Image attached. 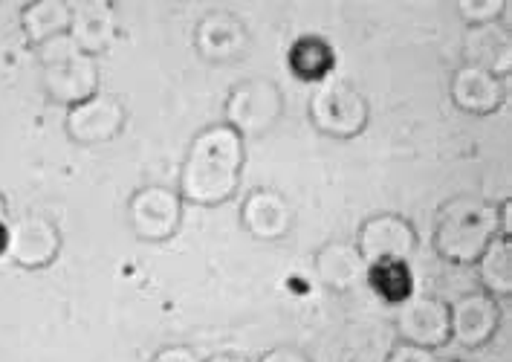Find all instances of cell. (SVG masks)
<instances>
[{
	"label": "cell",
	"instance_id": "cell-1",
	"mask_svg": "<svg viewBox=\"0 0 512 362\" xmlns=\"http://www.w3.org/2000/svg\"><path fill=\"white\" fill-rule=\"evenodd\" d=\"M243 137L229 125H212L191 140L180 174V197L194 206H220L238 192Z\"/></svg>",
	"mask_w": 512,
	"mask_h": 362
},
{
	"label": "cell",
	"instance_id": "cell-2",
	"mask_svg": "<svg viewBox=\"0 0 512 362\" xmlns=\"http://www.w3.org/2000/svg\"><path fill=\"white\" fill-rule=\"evenodd\" d=\"M498 235V206L484 200H452L434 229V250L455 264H475Z\"/></svg>",
	"mask_w": 512,
	"mask_h": 362
},
{
	"label": "cell",
	"instance_id": "cell-3",
	"mask_svg": "<svg viewBox=\"0 0 512 362\" xmlns=\"http://www.w3.org/2000/svg\"><path fill=\"white\" fill-rule=\"evenodd\" d=\"M38 64L44 73V87L58 105H79L99 93V67L96 58L81 53L79 44L64 32L38 44Z\"/></svg>",
	"mask_w": 512,
	"mask_h": 362
},
{
	"label": "cell",
	"instance_id": "cell-4",
	"mask_svg": "<svg viewBox=\"0 0 512 362\" xmlns=\"http://www.w3.org/2000/svg\"><path fill=\"white\" fill-rule=\"evenodd\" d=\"M310 116H313L319 131L330 134V137H339V140H348V137H356L365 131L368 102L348 82L324 79L310 99Z\"/></svg>",
	"mask_w": 512,
	"mask_h": 362
},
{
	"label": "cell",
	"instance_id": "cell-5",
	"mask_svg": "<svg viewBox=\"0 0 512 362\" xmlns=\"http://www.w3.org/2000/svg\"><path fill=\"white\" fill-rule=\"evenodd\" d=\"M359 255L368 267L377 264H408L417 250V232L400 215H374L359 232Z\"/></svg>",
	"mask_w": 512,
	"mask_h": 362
},
{
	"label": "cell",
	"instance_id": "cell-6",
	"mask_svg": "<svg viewBox=\"0 0 512 362\" xmlns=\"http://www.w3.org/2000/svg\"><path fill=\"white\" fill-rule=\"evenodd\" d=\"M281 116V90L264 79L243 82L229 93L226 102V125L238 134H264Z\"/></svg>",
	"mask_w": 512,
	"mask_h": 362
},
{
	"label": "cell",
	"instance_id": "cell-7",
	"mask_svg": "<svg viewBox=\"0 0 512 362\" xmlns=\"http://www.w3.org/2000/svg\"><path fill=\"white\" fill-rule=\"evenodd\" d=\"M183 221V197L162 186H145L131 197V226L148 244L168 241Z\"/></svg>",
	"mask_w": 512,
	"mask_h": 362
},
{
	"label": "cell",
	"instance_id": "cell-8",
	"mask_svg": "<svg viewBox=\"0 0 512 362\" xmlns=\"http://www.w3.org/2000/svg\"><path fill=\"white\" fill-rule=\"evenodd\" d=\"M58 250H61V235L47 218L29 215L24 221L6 226L3 255L24 270H41V267L53 264Z\"/></svg>",
	"mask_w": 512,
	"mask_h": 362
},
{
	"label": "cell",
	"instance_id": "cell-9",
	"mask_svg": "<svg viewBox=\"0 0 512 362\" xmlns=\"http://www.w3.org/2000/svg\"><path fill=\"white\" fill-rule=\"evenodd\" d=\"M397 334L408 345L434 351L449 342V305L434 296H408L397 310Z\"/></svg>",
	"mask_w": 512,
	"mask_h": 362
},
{
	"label": "cell",
	"instance_id": "cell-10",
	"mask_svg": "<svg viewBox=\"0 0 512 362\" xmlns=\"http://www.w3.org/2000/svg\"><path fill=\"white\" fill-rule=\"evenodd\" d=\"M125 125V108L110 93H93L67 111V134L81 145L113 140Z\"/></svg>",
	"mask_w": 512,
	"mask_h": 362
},
{
	"label": "cell",
	"instance_id": "cell-11",
	"mask_svg": "<svg viewBox=\"0 0 512 362\" xmlns=\"http://www.w3.org/2000/svg\"><path fill=\"white\" fill-rule=\"evenodd\" d=\"M501 325L498 302L486 293H463L449 305V339L463 348L486 345Z\"/></svg>",
	"mask_w": 512,
	"mask_h": 362
},
{
	"label": "cell",
	"instance_id": "cell-12",
	"mask_svg": "<svg viewBox=\"0 0 512 362\" xmlns=\"http://www.w3.org/2000/svg\"><path fill=\"white\" fill-rule=\"evenodd\" d=\"M81 53L99 56L116 41V12L105 0H84L70 6V32Z\"/></svg>",
	"mask_w": 512,
	"mask_h": 362
},
{
	"label": "cell",
	"instance_id": "cell-13",
	"mask_svg": "<svg viewBox=\"0 0 512 362\" xmlns=\"http://www.w3.org/2000/svg\"><path fill=\"white\" fill-rule=\"evenodd\" d=\"M241 218L249 235H255L261 241H278L293 226V209L284 195H278L272 189H258L246 197Z\"/></svg>",
	"mask_w": 512,
	"mask_h": 362
},
{
	"label": "cell",
	"instance_id": "cell-14",
	"mask_svg": "<svg viewBox=\"0 0 512 362\" xmlns=\"http://www.w3.org/2000/svg\"><path fill=\"white\" fill-rule=\"evenodd\" d=\"M452 99L466 113H495L504 105V79H495L481 67L463 64L452 76Z\"/></svg>",
	"mask_w": 512,
	"mask_h": 362
},
{
	"label": "cell",
	"instance_id": "cell-15",
	"mask_svg": "<svg viewBox=\"0 0 512 362\" xmlns=\"http://www.w3.org/2000/svg\"><path fill=\"white\" fill-rule=\"evenodd\" d=\"M316 276L324 287L345 293V290H353L356 284L368 281V264L356 247L333 241L316 252Z\"/></svg>",
	"mask_w": 512,
	"mask_h": 362
},
{
	"label": "cell",
	"instance_id": "cell-16",
	"mask_svg": "<svg viewBox=\"0 0 512 362\" xmlns=\"http://www.w3.org/2000/svg\"><path fill=\"white\" fill-rule=\"evenodd\" d=\"M246 47V29L229 12H212L197 27V50L209 61H235Z\"/></svg>",
	"mask_w": 512,
	"mask_h": 362
},
{
	"label": "cell",
	"instance_id": "cell-17",
	"mask_svg": "<svg viewBox=\"0 0 512 362\" xmlns=\"http://www.w3.org/2000/svg\"><path fill=\"white\" fill-rule=\"evenodd\" d=\"M466 50V64L481 67L486 73H492L495 79H504L510 73L512 47L510 32L498 24H484V27H472V32L463 41Z\"/></svg>",
	"mask_w": 512,
	"mask_h": 362
},
{
	"label": "cell",
	"instance_id": "cell-18",
	"mask_svg": "<svg viewBox=\"0 0 512 362\" xmlns=\"http://www.w3.org/2000/svg\"><path fill=\"white\" fill-rule=\"evenodd\" d=\"M21 27L29 41L38 47L55 35L70 32V3L64 0H32L24 6Z\"/></svg>",
	"mask_w": 512,
	"mask_h": 362
},
{
	"label": "cell",
	"instance_id": "cell-19",
	"mask_svg": "<svg viewBox=\"0 0 512 362\" xmlns=\"http://www.w3.org/2000/svg\"><path fill=\"white\" fill-rule=\"evenodd\" d=\"M478 279L484 284L486 296H510L512 293V241L495 235L484 255L475 261Z\"/></svg>",
	"mask_w": 512,
	"mask_h": 362
},
{
	"label": "cell",
	"instance_id": "cell-20",
	"mask_svg": "<svg viewBox=\"0 0 512 362\" xmlns=\"http://www.w3.org/2000/svg\"><path fill=\"white\" fill-rule=\"evenodd\" d=\"M290 67L298 79L304 82H319L330 79V70H333V50L330 44L316 38V35H307L293 44L290 50Z\"/></svg>",
	"mask_w": 512,
	"mask_h": 362
},
{
	"label": "cell",
	"instance_id": "cell-21",
	"mask_svg": "<svg viewBox=\"0 0 512 362\" xmlns=\"http://www.w3.org/2000/svg\"><path fill=\"white\" fill-rule=\"evenodd\" d=\"M368 284L377 290L385 302H397L403 305L408 296H414V276L408 270V264H377L368 267Z\"/></svg>",
	"mask_w": 512,
	"mask_h": 362
},
{
	"label": "cell",
	"instance_id": "cell-22",
	"mask_svg": "<svg viewBox=\"0 0 512 362\" xmlns=\"http://www.w3.org/2000/svg\"><path fill=\"white\" fill-rule=\"evenodd\" d=\"M458 12L472 27H484V24H495L507 12V0H460Z\"/></svg>",
	"mask_w": 512,
	"mask_h": 362
},
{
	"label": "cell",
	"instance_id": "cell-23",
	"mask_svg": "<svg viewBox=\"0 0 512 362\" xmlns=\"http://www.w3.org/2000/svg\"><path fill=\"white\" fill-rule=\"evenodd\" d=\"M388 362H437V357H434V351H429V348H417V345L400 342V345L391 348Z\"/></svg>",
	"mask_w": 512,
	"mask_h": 362
},
{
	"label": "cell",
	"instance_id": "cell-24",
	"mask_svg": "<svg viewBox=\"0 0 512 362\" xmlns=\"http://www.w3.org/2000/svg\"><path fill=\"white\" fill-rule=\"evenodd\" d=\"M154 362H200V357L186 345H171V348H162Z\"/></svg>",
	"mask_w": 512,
	"mask_h": 362
},
{
	"label": "cell",
	"instance_id": "cell-25",
	"mask_svg": "<svg viewBox=\"0 0 512 362\" xmlns=\"http://www.w3.org/2000/svg\"><path fill=\"white\" fill-rule=\"evenodd\" d=\"M258 362H310L301 351H296V348H272V351H267L264 357Z\"/></svg>",
	"mask_w": 512,
	"mask_h": 362
},
{
	"label": "cell",
	"instance_id": "cell-26",
	"mask_svg": "<svg viewBox=\"0 0 512 362\" xmlns=\"http://www.w3.org/2000/svg\"><path fill=\"white\" fill-rule=\"evenodd\" d=\"M498 235H501V238H512V203L510 200H504V203L498 206Z\"/></svg>",
	"mask_w": 512,
	"mask_h": 362
},
{
	"label": "cell",
	"instance_id": "cell-27",
	"mask_svg": "<svg viewBox=\"0 0 512 362\" xmlns=\"http://www.w3.org/2000/svg\"><path fill=\"white\" fill-rule=\"evenodd\" d=\"M206 362H249V360H243V357H229V354H217V357H212V360H206Z\"/></svg>",
	"mask_w": 512,
	"mask_h": 362
},
{
	"label": "cell",
	"instance_id": "cell-28",
	"mask_svg": "<svg viewBox=\"0 0 512 362\" xmlns=\"http://www.w3.org/2000/svg\"><path fill=\"white\" fill-rule=\"evenodd\" d=\"M6 226H9V223H0V255L6 250Z\"/></svg>",
	"mask_w": 512,
	"mask_h": 362
},
{
	"label": "cell",
	"instance_id": "cell-29",
	"mask_svg": "<svg viewBox=\"0 0 512 362\" xmlns=\"http://www.w3.org/2000/svg\"><path fill=\"white\" fill-rule=\"evenodd\" d=\"M0 223H6V203H3V197H0Z\"/></svg>",
	"mask_w": 512,
	"mask_h": 362
}]
</instances>
